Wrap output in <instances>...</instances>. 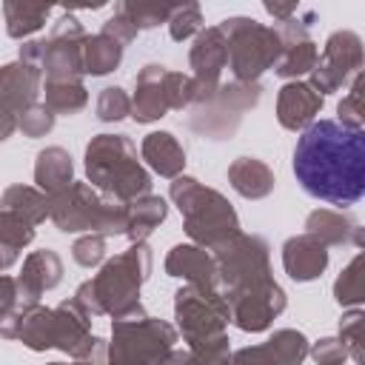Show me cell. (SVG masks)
Masks as SVG:
<instances>
[{
    "instance_id": "6da1fadb",
    "label": "cell",
    "mask_w": 365,
    "mask_h": 365,
    "mask_svg": "<svg viewBox=\"0 0 365 365\" xmlns=\"http://www.w3.org/2000/svg\"><path fill=\"white\" fill-rule=\"evenodd\" d=\"M299 188L331 205H354L365 194V134L336 120H314L294 145Z\"/></svg>"
},
{
    "instance_id": "7a4b0ae2",
    "label": "cell",
    "mask_w": 365,
    "mask_h": 365,
    "mask_svg": "<svg viewBox=\"0 0 365 365\" xmlns=\"http://www.w3.org/2000/svg\"><path fill=\"white\" fill-rule=\"evenodd\" d=\"M151 248L145 242H131L123 254L103 262V268L77 285L74 299L86 308L88 317L108 314L111 319L143 317L140 288L151 277Z\"/></svg>"
},
{
    "instance_id": "3957f363",
    "label": "cell",
    "mask_w": 365,
    "mask_h": 365,
    "mask_svg": "<svg viewBox=\"0 0 365 365\" xmlns=\"http://www.w3.org/2000/svg\"><path fill=\"white\" fill-rule=\"evenodd\" d=\"M83 165L91 188L120 202H131L151 188V174L137 160V148L125 134H94L86 145Z\"/></svg>"
},
{
    "instance_id": "277c9868",
    "label": "cell",
    "mask_w": 365,
    "mask_h": 365,
    "mask_svg": "<svg viewBox=\"0 0 365 365\" xmlns=\"http://www.w3.org/2000/svg\"><path fill=\"white\" fill-rule=\"evenodd\" d=\"M168 197L180 208L182 228L194 245L214 251L217 245H222L225 240L240 234V217H237L234 205L217 188H208L200 180L180 174V177H174Z\"/></svg>"
},
{
    "instance_id": "5b68a950",
    "label": "cell",
    "mask_w": 365,
    "mask_h": 365,
    "mask_svg": "<svg viewBox=\"0 0 365 365\" xmlns=\"http://www.w3.org/2000/svg\"><path fill=\"white\" fill-rule=\"evenodd\" d=\"M51 214L48 220L63 231V234H125V202L114 197H103L97 188L88 182H71L60 194L48 197Z\"/></svg>"
},
{
    "instance_id": "8992f818",
    "label": "cell",
    "mask_w": 365,
    "mask_h": 365,
    "mask_svg": "<svg viewBox=\"0 0 365 365\" xmlns=\"http://www.w3.org/2000/svg\"><path fill=\"white\" fill-rule=\"evenodd\" d=\"M217 29L228 46V68L234 83H257L268 68L277 66L282 40L274 26L257 23L254 17H225Z\"/></svg>"
},
{
    "instance_id": "52a82bcc",
    "label": "cell",
    "mask_w": 365,
    "mask_h": 365,
    "mask_svg": "<svg viewBox=\"0 0 365 365\" xmlns=\"http://www.w3.org/2000/svg\"><path fill=\"white\" fill-rule=\"evenodd\" d=\"M177 328L157 317H131L111 322V342L106 351V365H160V359L174 348Z\"/></svg>"
},
{
    "instance_id": "ba28073f",
    "label": "cell",
    "mask_w": 365,
    "mask_h": 365,
    "mask_svg": "<svg viewBox=\"0 0 365 365\" xmlns=\"http://www.w3.org/2000/svg\"><path fill=\"white\" fill-rule=\"evenodd\" d=\"M217 262V285L222 291H242L262 282H271V248L257 234H234L211 251Z\"/></svg>"
},
{
    "instance_id": "9c48e42d",
    "label": "cell",
    "mask_w": 365,
    "mask_h": 365,
    "mask_svg": "<svg viewBox=\"0 0 365 365\" xmlns=\"http://www.w3.org/2000/svg\"><path fill=\"white\" fill-rule=\"evenodd\" d=\"M174 319L188 348H194L200 342L228 336L225 328L231 322V311H228L225 297L217 288L182 285L174 294Z\"/></svg>"
},
{
    "instance_id": "30bf717a",
    "label": "cell",
    "mask_w": 365,
    "mask_h": 365,
    "mask_svg": "<svg viewBox=\"0 0 365 365\" xmlns=\"http://www.w3.org/2000/svg\"><path fill=\"white\" fill-rule=\"evenodd\" d=\"M259 94H262L259 83H228V86H220L217 94L208 103L194 108L188 125L202 137L228 140L237 131L242 114L251 111L259 103Z\"/></svg>"
},
{
    "instance_id": "8fae6325",
    "label": "cell",
    "mask_w": 365,
    "mask_h": 365,
    "mask_svg": "<svg viewBox=\"0 0 365 365\" xmlns=\"http://www.w3.org/2000/svg\"><path fill=\"white\" fill-rule=\"evenodd\" d=\"M359 71H362V37L351 29H339L325 40L322 54L317 57L308 74V86L325 97L348 86Z\"/></svg>"
},
{
    "instance_id": "7c38bea8",
    "label": "cell",
    "mask_w": 365,
    "mask_h": 365,
    "mask_svg": "<svg viewBox=\"0 0 365 365\" xmlns=\"http://www.w3.org/2000/svg\"><path fill=\"white\" fill-rule=\"evenodd\" d=\"M83 40H86V29L71 11H66L54 23L51 34L46 37V51L40 63L43 77L51 83H80L83 80Z\"/></svg>"
},
{
    "instance_id": "4fadbf2b",
    "label": "cell",
    "mask_w": 365,
    "mask_h": 365,
    "mask_svg": "<svg viewBox=\"0 0 365 365\" xmlns=\"http://www.w3.org/2000/svg\"><path fill=\"white\" fill-rule=\"evenodd\" d=\"M228 302L231 311V322L245 331V334H259L268 331L271 322L285 311L288 299L285 291L277 279L254 285V288H242V291H220Z\"/></svg>"
},
{
    "instance_id": "5bb4252c",
    "label": "cell",
    "mask_w": 365,
    "mask_h": 365,
    "mask_svg": "<svg viewBox=\"0 0 365 365\" xmlns=\"http://www.w3.org/2000/svg\"><path fill=\"white\" fill-rule=\"evenodd\" d=\"M188 66H191L188 77L194 83V103L191 106L197 108L217 94L222 68L228 66V46H225V37L217 26L202 29L194 37V46L188 51Z\"/></svg>"
},
{
    "instance_id": "9a60e30c",
    "label": "cell",
    "mask_w": 365,
    "mask_h": 365,
    "mask_svg": "<svg viewBox=\"0 0 365 365\" xmlns=\"http://www.w3.org/2000/svg\"><path fill=\"white\" fill-rule=\"evenodd\" d=\"M277 31L282 40V51L274 66V74L282 80H299L302 74H311L319 51H317L314 37L308 34V23H299L297 17H291Z\"/></svg>"
},
{
    "instance_id": "2e32d148",
    "label": "cell",
    "mask_w": 365,
    "mask_h": 365,
    "mask_svg": "<svg viewBox=\"0 0 365 365\" xmlns=\"http://www.w3.org/2000/svg\"><path fill=\"white\" fill-rule=\"evenodd\" d=\"M168 71L160 63H148L140 68L137 83H134V97H131V114L137 123H157L171 111L168 100Z\"/></svg>"
},
{
    "instance_id": "e0dca14e",
    "label": "cell",
    "mask_w": 365,
    "mask_h": 365,
    "mask_svg": "<svg viewBox=\"0 0 365 365\" xmlns=\"http://www.w3.org/2000/svg\"><path fill=\"white\" fill-rule=\"evenodd\" d=\"M325 97L308 86V80H288L277 94V120L285 131H305L322 111Z\"/></svg>"
},
{
    "instance_id": "ac0fdd59",
    "label": "cell",
    "mask_w": 365,
    "mask_h": 365,
    "mask_svg": "<svg viewBox=\"0 0 365 365\" xmlns=\"http://www.w3.org/2000/svg\"><path fill=\"white\" fill-rule=\"evenodd\" d=\"M63 279V259L57 257V251L51 248H40V251H31L26 259H23V268L20 274L14 277L17 282V294L23 302H40V297L51 288H57Z\"/></svg>"
},
{
    "instance_id": "d6986e66",
    "label": "cell",
    "mask_w": 365,
    "mask_h": 365,
    "mask_svg": "<svg viewBox=\"0 0 365 365\" xmlns=\"http://www.w3.org/2000/svg\"><path fill=\"white\" fill-rule=\"evenodd\" d=\"M40 91H43V71L37 66H29L23 60L0 66V100L9 106L14 117L31 108Z\"/></svg>"
},
{
    "instance_id": "ffe728a7",
    "label": "cell",
    "mask_w": 365,
    "mask_h": 365,
    "mask_svg": "<svg viewBox=\"0 0 365 365\" xmlns=\"http://www.w3.org/2000/svg\"><path fill=\"white\" fill-rule=\"evenodd\" d=\"M165 274L174 279H182L185 285L217 288V262H214L211 251H205L194 242H180L168 251Z\"/></svg>"
},
{
    "instance_id": "44dd1931",
    "label": "cell",
    "mask_w": 365,
    "mask_h": 365,
    "mask_svg": "<svg viewBox=\"0 0 365 365\" xmlns=\"http://www.w3.org/2000/svg\"><path fill=\"white\" fill-rule=\"evenodd\" d=\"M282 268L294 282L319 279L328 268V248L311 234H297L282 242Z\"/></svg>"
},
{
    "instance_id": "7402d4cb",
    "label": "cell",
    "mask_w": 365,
    "mask_h": 365,
    "mask_svg": "<svg viewBox=\"0 0 365 365\" xmlns=\"http://www.w3.org/2000/svg\"><path fill=\"white\" fill-rule=\"evenodd\" d=\"M305 234H311L314 240H319L325 248L328 245H348L354 242L356 248L365 245V234L359 228V222L345 214V211H331V208H317L305 217Z\"/></svg>"
},
{
    "instance_id": "603a6c76",
    "label": "cell",
    "mask_w": 365,
    "mask_h": 365,
    "mask_svg": "<svg viewBox=\"0 0 365 365\" xmlns=\"http://www.w3.org/2000/svg\"><path fill=\"white\" fill-rule=\"evenodd\" d=\"M140 154L145 160V165L160 174V177H180L182 168H185V148L180 145V140L171 134V131H151L143 137V145H140Z\"/></svg>"
},
{
    "instance_id": "cb8c5ba5",
    "label": "cell",
    "mask_w": 365,
    "mask_h": 365,
    "mask_svg": "<svg viewBox=\"0 0 365 365\" xmlns=\"http://www.w3.org/2000/svg\"><path fill=\"white\" fill-rule=\"evenodd\" d=\"M34 182L46 197L60 194L63 188H68L74 182V163L71 154L60 145H48L43 151H37L34 160Z\"/></svg>"
},
{
    "instance_id": "d4e9b609",
    "label": "cell",
    "mask_w": 365,
    "mask_h": 365,
    "mask_svg": "<svg viewBox=\"0 0 365 365\" xmlns=\"http://www.w3.org/2000/svg\"><path fill=\"white\" fill-rule=\"evenodd\" d=\"M51 311H54V348L71 356L80 348V342L91 334V317L74 297L63 299Z\"/></svg>"
},
{
    "instance_id": "484cf974",
    "label": "cell",
    "mask_w": 365,
    "mask_h": 365,
    "mask_svg": "<svg viewBox=\"0 0 365 365\" xmlns=\"http://www.w3.org/2000/svg\"><path fill=\"white\" fill-rule=\"evenodd\" d=\"M228 182H231V188L240 197L262 200V197H268L274 191L277 177H274V171L262 160H257V157H237L228 165Z\"/></svg>"
},
{
    "instance_id": "4316f807",
    "label": "cell",
    "mask_w": 365,
    "mask_h": 365,
    "mask_svg": "<svg viewBox=\"0 0 365 365\" xmlns=\"http://www.w3.org/2000/svg\"><path fill=\"white\" fill-rule=\"evenodd\" d=\"M125 214H128L125 237L131 242H145L154 234V228H160V222L168 217V205L157 194H143V197L125 202Z\"/></svg>"
},
{
    "instance_id": "83f0119b",
    "label": "cell",
    "mask_w": 365,
    "mask_h": 365,
    "mask_svg": "<svg viewBox=\"0 0 365 365\" xmlns=\"http://www.w3.org/2000/svg\"><path fill=\"white\" fill-rule=\"evenodd\" d=\"M17 339L37 354L54 348V311L40 302L26 305L17 322Z\"/></svg>"
},
{
    "instance_id": "f1b7e54d",
    "label": "cell",
    "mask_w": 365,
    "mask_h": 365,
    "mask_svg": "<svg viewBox=\"0 0 365 365\" xmlns=\"http://www.w3.org/2000/svg\"><path fill=\"white\" fill-rule=\"evenodd\" d=\"M0 211H11L29 225H40L51 214V202L37 185H9L0 197Z\"/></svg>"
},
{
    "instance_id": "f546056e",
    "label": "cell",
    "mask_w": 365,
    "mask_h": 365,
    "mask_svg": "<svg viewBox=\"0 0 365 365\" xmlns=\"http://www.w3.org/2000/svg\"><path fill=\"white\" fill-rule=\"evenodd\" d=\"M51 14V6L46 3H23V0H6L3 17H6V34L11 40H23L46 26Z\"/></svg>"
},
{
    "instance_id": "4dcf8cb0",
    "label": "cell",
    "mask_w": 365,
    "mask_h": 365,
    "mask_svg": "<svg viewBox=\"0 0 365 365\" xmlns=\"http://www.w3.org/2000/svg\"><path fill=\"white\" fill-rule=\"evenodd\" d=\"M123 63V46L111 37L100 34H86L83 40V74L91 77H106Z\"/></svg>"
},
{
    "instance_id": "1f68e13d",
    "label": "cell",
    "mask_w": 365,
    "mask_h": 365,
    "mask_svg": "<svg viewBox=\"0 0 365 365\" xmlns=\"http://www.w3.org/2000/svg\"><path fill=\"white\" fill-rule=\"evenodd\" d=\"M43 94H46L43 106L54 117L57 114L71 117V114H77V111H83L88 106V91H86L83 80L80 83H51V80H46L43 83Z\"/></svg>"
},
{
    "instance_id": "d6a6232c",
    "label": "cell",
    "mask_w": 365,
    "mask_h": 365,
    "mask_svg": "<svg viewBox=\"0 0 365 365\" xmlns=\"http://www.w3.org/2000/svg\"><path fill=\"white\" fill-rule=\"evenodd\" d=\"M308 339L302 331H294V328H279L268 336L265 342V351L271 356L274 365H302L305 356H308Z\"/></svg>"
},
{
    "instance_id": "836d02e7",
    "label": "cell",
    "mask_w": 365,
    "mask_h": 365,
    "mask_svg": "<svg viewBox=\"0 0 365 365\" xmlns=\"http://www.w3.org/2000/svg\"><path fill=\"white\" fill-rule=\"evenodd\" d=\"M26 305L29 302L20 299L14 277L0 274V336L3 339H17V322Z\"/></svg>"
},
{
    "instance_id": "e575fe53",
    "label": "cell",
    "mask_w": 365,
    "mask_h": 365,
    "mask_svg": "<svg viewBox=\"0 0 365 365\" xmlns=\"http://www.w3.org/2000/svg\"><path fill=\"white\" fill-rule=\"evenodd\" d=\"M334 299L342 308H359L362 305V299H365V291H362V254H356L339 271V277L334 282Z\"/></svg>"
},
{
    "instance_id": "d590c367",
    "label": "cell",
    "mask_w": 365,
    "mask_h": 365,
    "mask_svg": "<svg viewBox=\"0 0 365 365\" xmlns=\"http://www.w3.org/2000/svg\"><path fill=\"white\" fill-rule=\"evenodd\" d=\"M362 91H365V74L359 71L354 80H351V88L348 94L336 103V123L345 125V128H354V131H362L365 125V108H362Z\"/></svg>"
},
{
    "instance_id": "8d00e7d4",
    "label": "cell",
    "mask_w": 365,
    "mask_h": 365,
    "mask_svg": "<svg viewBox=\"0 0 365 365\" xmlns=\"http://www.w3.org/2000/svg\"><path fill=\"white\" fill-rule=\"evenodd\" d=\"M117 6L128 14V20L137 26V31L154 29L160 23H168L171 9H174V3H148V0H123Z\"/></svg>"
},
{
    "instance_id": "74e56055",
    "label": "cell",
    "mask_w": 365,
    "mask_h": 365,
    "mask_svg": "<svg viewBox=\"0 0 365 365\" xmlns=\"http://www.w3.org/2000/svg\"><path fill=\"white\" fill-rule=\"evenodd\" d=\"M202 31V9L200 3H174L171 17H168V34L171 40L182 43L194 34Z\"/></svg>"
},
{
    "instance_id": "f35d334b",
    "label": "cell",
    "mask_w": 365,
    "mask_h": 365,
    "mask_svg": "<svg viewBox=\"0 0 365 365\" xmlns=\"http://www.w3.org/2000/svg\"><path fill=\"white\" fill-rule=\"evenodd\" d=\"M34 240V225H29L23 217L11 214V211H0V248L20 254L26 245H31Z\"/></svg>"
},
{
    "instance_id": "ab89813d",
    "label": "cell",
    "mask_w": 365,
    "mask_h": 365,
    "mask_svg": "<svg viewBox=\"0 0 365 365\" xmlns=\"http://www.w3.org/2000/svg\"><path fill=\"white\" fill-rule=\"evenodd\" d=\"M362 319H365V314L359 308H351L348 314H342L339 336H336L356 365H365V356H362Z\"/></svg>"
},
{
    "instance_id": "60d3db41",
    "label": "cell",
    "mask_w": 365,
    "mask_h": 365,
    "mask_svg": "<svg viewBox=\"0 0 365 365\" xmlns=\"http://www.w3.org/2000/svg\"><path fill=\"white\" fill-rule=\"evenodd\" d=\"M131 114V97L120 86H106L97 97V120L103 123H120Z\"/></svg>"
},
{
    "instance_id": "b9f144b4",
    "label": "cell",
    "mask_w": 365,
    "mask_h": 365,
    "mask_svg": "<svg viewBox=\"0 0 365 365\" xmlns=\"http://www.w3.org/2000/svg\"><path fill=\"white\" fill-rule=\"evenodd\" d=\"M17 128H20L26 137H31V140L46 137V134L54 128V114H51L43 103H34L31 108H26V111L17 117Z\"/></svg>"
},
{
    "instance_id": "7bdbcfd3",
    "label": "cell",
    "mask_w": 365,
    "mask_h": 365,
    "mask_svg": "<svg viewBox=\"0 0 365 365\" xmlns=\"http://www.w3.org/2000/svg\"><path fill=\"white\" fill-rule=\"evenodd\" d=\"M71 257L83 268H94L106 259V237L103 234H83L71 245Z\"/></svg>"
},
{
    "instance_id": "ee69618b",
    "label": "cell",
    "mask_w": 365,
    "mask_h": 365,
    "mask_svg": "<svg viewBox=\"0 0 365 365\" xmlns=\"http://www.w3.org/2000/svg\"><path fill=\"white\" fill-rule=\"evenodd\" d=\"M308 354L314 356L317 365H342L348 359V351L336 336H322L314 345H308Z\"/></svg>"
},
{
    "instance_id": "f6af8a7d",
    "label": "cell",
    "mask_w": 365,
    "mask_h": 365,
    "mask_svg": "<svg viewBox=\"0 0 365 365\" xmlns=\"http://www.w3.org/2000/svg\"><path fill=\"white\" fill-rule=\"evenodd\" d=\"M103 34H106V37H111V40H117V43L125 48V46L137 37V26H134V23L128 20V14L117 6V9H114V14L103 23Z\"/></svg>"
},
{
    "instance_id": "bcb514c9",
    "label": "cell",
    "mask_w": 365,
    "mask_h": 365,
    "mask_svg": "<svg viewBox=\"0 0 365 365\" xmlns=\"http://www.w3.org/2000/svg\"><path fill=\"white\" fill-rule=\"evenodd\" d=\"M225 365H274V362H271L265 345H245V348L234 351Z\"/></svg>"
},
{
    "instance_id": "7dc6e473",
    "label": "cell",
    "mask_w": 365,
    "mask_h": 365,
    "mask_svg": "<svg viewBox=\"0 0 365 365\" xmlns=\"http://www.w3.org/2000/svg\"><path fill=\"white\" fill-rule=\"evenodd\" d=\"M43 51H46V40H29V43H23V46H20L17 60H23V63H29V66H37V68H40V63H43Z\"/></svg>"
},
{
    "instance_id": "c3c4849f",
    "label": "cell",
    "mask_w": 365,
    "mask_h": 365,
    "mask_svg": "<svg viewBox=\"0 0 365 365\" xmlns=\"http://www.w3.org/2000/svg\"><path fill=\"white\" fill-rule=\"evenodd\" d=\"M262 6H265V11H268L271 17H277L279 23H285V20L297 17V11H299V6H297V3H277V0L271 3V0H265Z\"/></svg>"
},
{
    "instance_id": "681fc988",
    "label": "cell",
    "mask_w": 365,
    "mask_h": 365,
    "mask_svg": "<svg viewBox=\"0 0 365 365\" xmlns=\"http://www.w3.org/2000/svg\"><path fill=\"white\" fill-rule=\"evenodd\" d=\"M14 131H17V117H14V114L9 111V106L0 100V143L9 140Z\"/></svg>"
},
{
    "instance_id": "f907efd6",
    "label": "cell",
    "mask_w": 365,
    "mask_h": 365,
    "mask_svg": "<svg viewBox=\"0 0 365 365\" xmlns=\"http://www.w3.org/2000/svg\"><path fill=\"white\" fill-rule=\"evenodd\" d=\"M160 365H197V362H194V356H191L188 348H185V351H182V348H171V351L160 359Z\"/></svg>"
},
{
    "instance_id": "816d5d0a",
    "label": "cell",
    "mask_w": 365,
    "mask_h": 365,
    "mask_svg": "<svg viewBox=\"0 0 365 365\" xmlns=\"http://www.w3.org/2000/svg\"><path fill=\"white\" fill-rule=\"evenodd\" d=\"M17 262V254H11V251H3L0 248V271H6L9 265H14Z\"/></svg>"
},
{
    "instance_id": "f5cc1de1",
    "label": "cell",
    "mask_w": 365,
    "mask_h": 365,
    "mask_svg": "<svg viewBox=\"0 0 365 365\" xmlns=\"http://www.w3.org/2000/svg\"><path fill=\"white\" fill-rule=\"evenodd\" d=\"M46 365H91V362H46Z\"/></svg>"
}]
</instances>
